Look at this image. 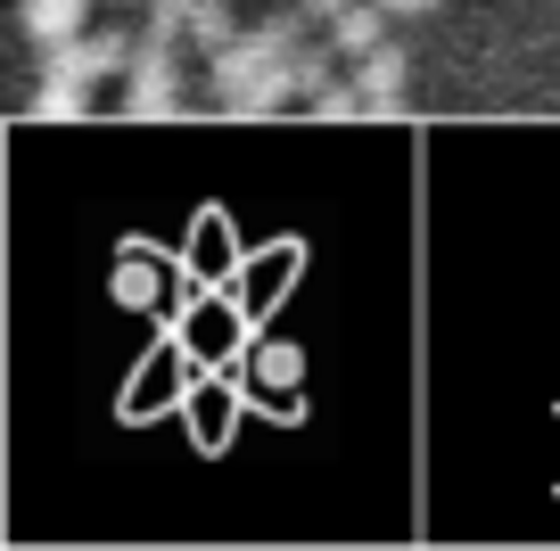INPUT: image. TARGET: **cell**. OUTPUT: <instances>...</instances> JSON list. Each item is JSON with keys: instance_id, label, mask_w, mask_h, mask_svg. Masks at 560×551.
Here are the masks:
<instances>
[{"instance_id": "cell-3", "label": "cell", "mask_w": 560, "mask_h": 551, "mask_svg": "<svg viewBox=\"0 0 560 551\" xmlns=\"http://www.w3.org/2000/svg\"><path fill=\"white\" fill-rule=\"evenodd\" d=\"M182 58H190L182 42L140 34L132 67H124V83H116L124 116H182V99H190V67H182Z\"/></svg>"}, {"instance_id": "cell-8", "label": "cell", "mask_w": 560, "mask_h": 551, "mask_svg": "<svg viewBox=\"0 0 560 551\" xmlns=\"http://www.w3.org/2000/svg\"><path fill=\"white\" fill-rule=\"evenodd\" d=\"M198 9H207V0H149V34H158V42H182ZM182 50H190V42H182Z\"/></svg>"}, {"instance_id": "cell-9", "label": "cell", "mask_w": 560, "mask_h": 551, "mask_svg": "<svg viewBox=\"0 0 560 551\" xmlns=\"http://www.w3.org/2000/svg\"><path fill=\"white\" fill-rule=\"evenodd\" d=\"M387 9H396V17H420V9H445V0H387Z\"/></svg>"}, {"instance_id": "cell-6", "label": "cell", "mask_w": 560, "mask_h": 551, "mask_svg": "<svg viewBox=\"0 0 560 551\" xmlns=\"http://www.w3.org/2000/svg\"><path fill=\"white\" fill-rule=\"evenodd\" d=\"M18 17H25V42H34V50H58V42L83 34L91 0H18Z\"/></svg>"}, {"instance_id": "cell-2", "label": "cell", "mask_w": 560, "mask_h": 551, "mask_svg": "<svg viewBox=\"0 0 560 551\" xmlns=\"http://www.w3.org/2000/svg\"><path fill=\"white\" fill-rule=\"evenodd\" d=\"M132 50L140 42L132 34H74V42H58V50H42V83H34V116H83L91 107V91L100 83H124V67H132Z\"/></svg>"}, {"instance_id": "cell-4", "label": "cell", "mask_w": 560, "mask_h": 551, "mask_svg": "<svg viewBox=\"0 0 560 551\" xmlns=\"http://www.w3.org/2000/svg\"><path fill=\"white\" fill-rule=\"evenodd\" d=\"M354 83H363V107L371 116H396V99H404V83H412V67H404V50H396V34L380 42V50H363L354 58Z\"/></svg>"}, {"instance_id": "cell-5", "label": "cell", "mask_w": 560, "mask_h": 551, "mask_svg": "<svg viewBox=\"0 0 560 551\" xmlns=\"http://www.w3.org/2000/svg\"><path fill=\"white\" fill-rule=\"evenodd\" d=\"M322 34L338 42V58H363V50H380V42L396 34V9H387V0H347Z\"/></svg>"}, {"instance_id": "cell-1", "label": "cell", "mask_w": 560, "mask_h": 551, "mask_svg": "<svg viewBox=\"0 0 560 551\" xmlns=\"http://www.w3.org/2000/svg\"><path fill=\"white\" fill-rule=\"evenodd\" d=\"M330 74H338V42L322 34V25H305V9H289V0H280L272 17L240 25V34L207 58V91L231 116H272V107H289V99H314Z\"/></svg>"}, {"instance_id": "cell-10", "label": "cell", "mask_w": 560, "mask_h": 551, "mask_svg": "<svg viewBox=\"0 0 560 551\" xmlns=\"http://www.w3.org/2000/svg\"><path fill=\"white\" fill-rule=\"evenodd\" d=\"M116 9H132V0H116ZM140 9H149V0H140Z\"/></svg>"}, {"instance_id": "cell-7", "label": "cell", "mask_w": 560, "mask_h": 551, "mask_svg": "<svg viewBox=\"0 0 560 551\" xmlns=\"http://www.w3.org/2000/svg\"><path fill=\"white\" fill-rule=\"evenodd\" d=\"M231 34H240V17H231L223 0H207V9H198V17H190V34H182V42H190L198 58H214V50H223Z\"/></svg>"}]
</instances>
